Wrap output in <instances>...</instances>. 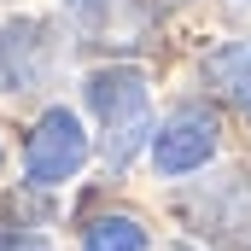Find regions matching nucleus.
<instances>
[{"label": "nucleus", "instance_id": "obj_1", "mask_svg": "<svg viewBox=\"0 0 251 251\" xmlns=\"http://www.w3.org/2000/svg\"><path fill=\"white\" fill-rule=\"evenodd\" d=\"M88 105L105 117V128H111V158L123 164L128 152H134V140L146 134V76L128 70V64L94 70L88 76Z\"/></svg>", "mask_w": 251, "mask_h": 251}, {"label": "nucleus", "instance_id": "obj_2", "mask_svg": "<svg viewBox=\"0 0 251 251\" xmlns=\"http://www.w3.org/2000/svg\"><path fill=\"white\" fill-rule=\"evenodd\" d=\"M88 164V134H82V123L70 117V111H47L41 123H35V134H29V152H24V170H29V181L35 187H59V181H70L76 170Z\"/></svg>", "mask_w": 251, "mask_h": 251}, {"label": "nucleus", "instance_id": "obj_3", "mask_svg": "<svg viewBox=\"0 0 251 251\" xmlns=\"http://www.w3.org/2000/svg\"><path fill=\"white\" fill-rule=\"evenodd\" d=\"M216 152V117L210 111H176L170 123L152 134V164L164 176H187Z\"/></svg>", "mask_w": 251, "mask_h": 251}, {"label": "nucleus", "instance_id": "obj_4", "mask_svg": "<svg viewBox=\"0 0 251 251\" xmlns=\"http://www.w3.org/2000/svg\"><path fill=\"white\" fill-rule=\"evenodd\" d=\"M82 251H146V228L134 216H100V222H88Z\"/></svg>", "mask_w": 251, "mask_h": 251}, {"label": "nucleus", "instance_id": "obj_5", "mask_svg": "<svg viewBox=\"0 0 251 251\" xmlns=\"http://www.w3.org/2000/svg\"><path fill=\"white\" fill-rule=\"evenodd\" d=\"M234 100L251 111V53H240V64H234Z\"/></svg>", "mask_w": 251, "mask_h": 251}, {"label": "nucleus", "instance_id": "obj_6", "mask_svg": "<svg viewBox=\"0 0 251 251\" xmlns=\"http://www.w3.org/2000/svg\"><path fill=\"white\" fill-rule=\"evenodd\" d=\"M0 251H47V246L29 240V234H0Z\"/></svg>", "mask_w": 251, "mask_h": 251}]
</instances>
